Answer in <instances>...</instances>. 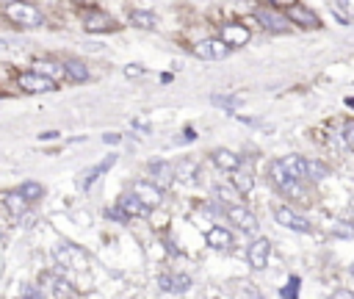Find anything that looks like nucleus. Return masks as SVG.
<instances>
[{
	"label": "nucleus",
	"instance_id": "1",
	"mask_svg": "<svg viewBox=\"0 0 354 299\" xmlns=\"http://www.w3.org/2000/svg\"><path fill=\"white\" fill-rule=\"evenodd\" d=\"M6 17H8L11 22H17V25H22V28H36V25H41L39 8L30 6V3H22V0H8Z\"/></svg>",
	"mask_w": 354,
	"mask_h": 299
},
{
	"label": "nucleus",
	"instance_id": "2",
	"mask_svg": "<svg viewBox=\"0 0 354 299\" xmlns=\"http://www.w3.org/2000/svg\"><path fill=\"white\" fill-rule=\"evenodd\" d=\"M271 180H274V183L279 185V191H285L288 197H293V199H304V188L299 185L296 177H290V174L279 166V161L271 163Z\"/></svg>",
	"mask_w": 354,
	"mask_h": 299
},
{
	"label": "nucleus",
	"instance_id": "3",
	"mask_svg": "<svg viewBox=\"0 0 354 299\" xmlns=\"http://www.w3.org/2000/svg\"><path fill=\"white\" fill-rule=\"evenodd\" d=\"M17 86H19L22 91H28V94H41V91H53V89H55V80L39 75V72H22V75L17 78Z\"/></svg>",
	"mask_w": 354,
	"mask_h": 299
},
{
	"label": "nucleus",
	"instance_id": "4",
	"mask_svg": "<svg viewBox=\"0 0 354 299\" xmlns=\"http://www.w3.org/2000/svg\"><path fill=\"white\" fill-rule=\"evenodd\" d=\"M254 17L260 19L263 28H268V30H274V33H285V30H290V19L282 17V14H277V11H271V8H257Z\"/></svg>",
	"mask_w": 354,
	"mask_h": 299
},
{
	"label": "nucleus",
	"instance_id": "5",
	"mask_svg": "<svg viewBox=\"0 0 354 299\" xmlns=\"http://www.w3.org/2000/svg\"><path fill=\"white\" fill-rule=\"evenodd\" d=\"M221 42H224L227 47H241V44L249 42V28L241 25V22H227V25L221 28Z\"/></svg>",
	"mask_w": 354,
	"mask_h": 299
},
{
	"label": "nucleus",
	"instance_id": "6",
	"mask_svg": "<svg viewBox=\"0 0 354 299\" xmlns=\"http://www.w3.org/2000/svg\"><path fill=\"white\" fill-rule=\"evenodd\" d=\"M133 197H136V199H141L147 208H155V205L160 202V188H158L155 183L138 180V183H133Z\"/></svg>",
	"mask_w": 354,
	"mask_h": 299
},
{
	"label": "nucleus",
	"instance_id": "7",
	"mask_svg": "<svg viewBox=\"0 0 354 299\" xmlns=\"http://www.w3.org/2000/svg\"><path fill=\"white\" fill-rule=\"evenodd\" d=\"M274 216H277V221L279 224H285V227H290V230H299V233H307L310 230V221L304 219V216H299L296 210H290V208H277L274 210Z\"/></svg>",
	"mask_w": 354,
	"mask_h": 299
},
{
	"label": "nucleus",
	"instance_id": "8",
	"mask_svg": "<svg viewBox=\"0 0 354 299\" xmlns=\"http://www.w3.org/2000/svg\"><path fill=\"white\" fill-rule=\"evenodd\" d=\"M83 28H86L88 33H105V30H113L116 22H113L108 14H102V11H91V14L83 17Z\"/></svg>",
	"mask_w": 354,
	"mask_h": 299
},
{
	"label": "nucleus",
	"instance_id": "9",
	"mask_svg": "<svg viewBox=\"0 0 354 299\" xmlns=\"http://www.w3.org/2000/svg\"><path fill=\"white\" fill-rule=\"evenodd\" d=\"M194 53L199 58H224L230 53V47L221 42V39H205V42H196Z\"/></svg>",
	"mask_w": 354,
	"mask_h": 299
},
{
	"label": "nucleus",
	"instance_id": "10",
	"mask_svg": "<svg viewBox=\"0 0 354 299\" xmlns=\"http://www.w3.org/2000/svg\"><path fill=\"white\" fill-rule=\"evenodd\" d=\"M227 216L232 219V224H238V227L246 230V233L257 230V219H254L246 208H241V205H230V208H227Z\"/></svg>",
	"mask_w": 354,
	"mask_h": 299
},
{
	"label": "nucleus",
	"instance_id": "11",
	"mask_svg": "<svg viewBox=\"0 0 354 299\" xmlns=\"http://www.w3.org/2000/svg\"><path fill=\"white\" fill-rule=\"evenodd\" d=\"M268 252H271V241L268 238L252 241V246H249V263H252V269H263L266 260H268Z\"/></svg>",
	"mask_w": 354,
	"mask_h": 299
},
{
	"label": "nucleus",
	"instance_id": "12",
	"mask_svg": "<svg viewBox=\"0 0 354 299\" xmlns=\"http://www.w3.org/2000/svg\"><path fill=\"white\" fill-rule=\"evenodd\" d=\"M149 169H152V180H155L158 188L171 185V180H174V166H171V163H166V161H152Z\"/></svg>",
	"mask_w": 354,
	"mask_h": 299
},
{
	"label": "nucleus",
	"instance_id": "13",
	"mask_svg": "<svg viewBox=\"0 0 354 299\" xmlns=\"http://www.w3.org/2000/svg\"><path fill=\"white\" fill-rule=\"evenodd\" d=\"M279 166H282L290 177H296V180H304V177H307V158H301V155H288V158L279 161Z\"/></svg>",
	"mask_w": 354,
	"mask_h": 299
},
{
	"label": "nucleus",
	"instance_id": "14",
	"mask_svg": "<svg viewBox=\"0 0 354 299\" xmlns=\"http://www.w3.org/2000/svg\"><path fill=\"white\" fill-rule=\"evenodd\" d=\"M288 19H296V22H299V25H304V28H318V17H315L310 8H304V6H296V3H290Z\"/></svg>",
	"mask_w": 354,
	"mask_h": 299
},
{
	"label": "nucleus",
	"instance_id": "15",
	"mask_svg": "<svg viewBox=\"0 0 354 299\" xmlns=\"http://www.w3.org/2000/svg\"><path fill=\"white\" fill-rule=\"evenodd\" d=\"M158 285H160L163 291H174V293H183V291H188V285H191V277H185V274H174V277H169V274H163V277H158Z\"/></svg>",
	"mask_w": 354,
	"mask_h": 299
},
{
	"label": "nucleus",
	"instance_id": "16",
	"mask_svg": "<svg viewBox=\"0 0 354 299\" xmlns=\"http://www.w3.org/2000/svg\"><path fill=\"white\" fill-rule=\"evenodd\" d=\"M113 163H116V155H108V158H105V161H100L97 166L86 169V172H83V180H80V185H83V188H88V185H91V183H94V180H97V177H100L105 169H111Z\"/></svg>",
	"mask_w": 354,
	"mask_h": 299
},
{
	"label": "nucleus",
	"instance_id": "17",
	"mask_svg": "<svg viewBox=\"0 0 354 299\" xmlns=\"http://www.w3.org/2000/svg\"><path fill=\"white\" fill-rule=\"evenodd\" d=\"M213 163H216L218 169H224V172H232V169L241 166V158H238L235 152H230V150H216V152H213Z\"/></svg>",
	"mask_w": 354,
	"mask_h": 299
},
{
	"label": "nucleus",
	"instance_id": "18",
	"mask_svg": "<svg viewBox=\"0 0 354 299\" xmlns=\"http://www.w3.org/2000/svg\"><path fill=\"white\" fill-rule=\"evenodd\" d=\"M207 244H210L213 249H230V246H232V233L224 230V227H213V230L207 233Z\"/></svg>",
	"mask_w": 354,
	"mask_h": 299
},
{
	"label": "nucleus",
	"instance_id": "19",
	"mask_svg": "<svg viewBox=\"0 0 354 299\" xmlns=\"http://www.w3.org/2000/svg\"><path fill=\"white\" fill-rule=\"evenodd\" d=\"M33 72H39V75H44V78H50V80H58V78L64 75V66L55 64V61H50V58H41V61H36Z\"/></svg>",
	"mask_w": 354,
	"mask_h": 299
},
{
	"label": "nucleus",
	"instance_id": "20",
	"mask_svg": "<svg viewBox=\"0 0 354 299\" xmlns=\"http://www.w3.org/2000/svg\"><path fill=\"white\" fill-rule=\"evenodd\" d=\"M130 22H133L136 28H147V30H152V28L158 25V17H155L152 11H141V8H133V11H130Z\"/></svg>",
	"mask_w": 354,
	"mask_h": 299
},
{
	"label": "nucleus",
	"instance_id": "21",
	"mask_svg": "<svg viewBox=\"0 0 354 299\" xmlns=\"http://www.w3.org/2000/svg\"><path fill=\"white\" fill-rule=\"evenodd\" d=\"M3 205L14 213V216H22V210H25V205H28V199L19 194V191H8V194H3Z\"/></svg>",
	"mask_w": 354,
	"mask_h": 299
},
{
	"label": "nucleus",
	"instance_id": "22",
	"mask_svg": "<svg viewBox=\"0 0 354 299\" xmlns=\"http://www.w3.org/2000/svg\"><path fill=\"white\" fill-rule=\"evenodd\" d=\"M41 282H47V285H50V293H53V296H72L69 282H66V280H61V277L44 274V277H41Z\"/></svg>",
	"mask_w": 354,
	"mask_h": 299
},
{
	"label": "nucleus",
	"instance_id": "23",
	"mask_svg": "<svg viewBox=\"0 0 354 299\" xmlns=\"http://www.w3.org/2000/svg\"><path fill=\"white\" fill-rule=\"evenodd\" d=\"M119 208H122L127 216H147V210H149V208H147L141 199H136L133 194H130V197H122V205H119Z\"/></svg>",
	"mask_w": 354,
	"mask_h": 299
},
{
	"label": "nucleus",
	"instance_id": "24",
	"mask_svg": "<svg viewBox=\"0 0 354 299\" xmlns=\"http://www.w3.org/2000/svg\"><path fill=\"white\" fill-rule=\"evenodd\" d=\"M64 75H69L72 80H77V83H80V80H86V78H88V69H86V64H83V61H66V64H64Z\"/></svg>",
	"mask_w": 354,
	"mask_h": 299
},
{
	"label": "nucleus",
	"instance_id": "25",
	"mask_svg": "<svg viewBox=\"0 0 354 299\" xmlns=\"http://www.w3.org/2000/svg\"><path fill=\"white\" fill-rule=\"evenodd\" d=\"M232 180H235V188H238L241 194H249V191H252V185H254L252 174H249L246 169L241 172V166H238V169H232Z\"/></svg>",
	"mask_w": 354,
	"mask_h": 299
},
{
	"label": "nucleus",
	"instance_id": "26",
	"mask_svg": "<svg viewBox=\"0 0 354 299\" xmlns=\"http://www.w3.org/2000/svg\"><path fill=\"white\" fill-rule=\"evenodd\" d=\"M77 255H80V252H77V249H72V246H64V244H61V246H55V260H58L64 269H66V266H72V260H75Z\"/></svg>",
	"mask_w": 354,
	"mask_h": 299
},
{
	"label": "nucleus",
	"instance_id": "27",
	"mask_svg": "<svg viewBox=\"0 0 354 299\" xmlns=\"http://www.w3.org/2000/svg\"><path fill=\"white\" fill-rule=\"evenodd\" d=\"M194 172H196V163L194 161H183V163H177L174 166V177H180V180H194Z\"/></svg>",
	"mask_w": 354,
	"mask_h": 299
},
{
	"label": "nucleus",
	"instance_id": "28",
	"mask_svg": "<svg viewBox=\"0 0 354 299\" xmlns=\"http://www.w3.org/2000/svg\"><path fill=\"white\" fill-rule=\"evenodd\" d=\"M19 194H22L25 199H39V197L44 194V188H41L39 183H33V180H28V183H22V188H19Z\"/></svg>",
	"mask_w": 354,
	"mask_h": 299
},
{
	"label": "nucleus",
	"instance_id": "29",
	"mask_svg": "<svg viewBox=\"0 0 354 299\" xmlns=\"http://www.w3.org/2000/svg\"><path fill=\"white\" fill-rule=\"evenodd\" d=\"M337 8H340V14H343V19L348 22V17L354 14V0H337Z\"/></svg>",
	"mask_w": 354,
	"mask_h": 299
},
{
	"label": "nucleus",
	"instance_id": "30",
	"mask_svg": "<svg viewBox=\"0 0 354 299\" xmlns=\"http://www.w3.org/2000/svg\"><path fill=\"white\" fill-rule=\"evenodd\" d=\"M213 102H216V105H227L230 111L241 105V100H238V97H213Z\"/></svg>",
	"mask_w": 354,
	"mask_h": 299
},
{
	"label": "nucleus",
	"instance_id": "31",
	"mask_svg": "<svg viewBox=\"0 0 354 299\" xmlns=\"http://www.w3.org/2000/svg\"><path fill=\"white\" fill-rule=\"evenodd\" d=\"M351 130H354V125H351V122H346V125H343V130H340V133H343V147H346V150L351 147Z\"/></svg>",
	"mask_w": 354,
	"mask_h": 299
},
{
	"label": "nucleus",
	"instance_id": "32",
	"mask_svg": "<svg viewBox=\"0 0 354 299\" xmlns=\"http://www.w3.org/2000/svg\"><path fill=\"white\" fill-rule=\"evenodd\" d=\"M108 216H111V219H116V221H124V219H127V213H124L122 208H113V210H108Z\"/></svg>",
	"mask_w": 354,
	"mask_h": 299
},
{
	"label": "nucleus",
	"instance_id": "33",
	"mask_svg": "<svg viewBox=\"0 0 354 299\" xmlns=\"http://www.w3.org/2000/svg\"><path fill=\"white\" fill-rule=\"evenodd\" d=\"M296 285L299 280H290V288H282V296H296Z\"/></svg>",
	"mask_w": 354,
	"mask_h": 299
},
{
	"label": "nucleus",
	"instance_id": "34",
	"mask_svg": "<svg viewBox=\"0 0 354 299\" xmlns=\"http://www.w3.org/2000/svg\"><path fill=\"white\" fill-rule=\"evenodd\" d=\"M124 75H127V78H133V75H141V66H127V69H124Z\"/></svg>",
	"mask_w": 354,
	"mask_h": 299
},
{
	"label": "nucleus",
	"instance_id": "35",
	"mask_svg": "<svg viewBox=\"0 0 354 299\" xmlns=\"http://www.w3.org/2000/svg\"><path fill=\"white\" fill-rule=\"evenodd\" d=\"M22 296H41V291H36V288H22Z\"/></svg>",
	"mask_w": 354,
	"mask_h": 299
},
{
	"label": "nucleus",
	"instance_id": "36",
	"mask_svg": "<svg viewBox=\"0 0 354 299\" xmlns=\"http://www.w3.org/2000/svg\"><path fill=\"white\" fill-rule=\"evenodd\" d=\"M271 3H277V6H290V3H296V0H271Z\"/></svg>",
	"mask_w": 354,
	"mask_h": 299
},
{
	"label": "nucleus",
	"instance_id": "37",
	"mask_svg": "<svg viewBox=\"0 0 354 299\" xmlns=\"http://www.w3.org/2000/svg\"><path fill=\"white\" fill-rule=\"evenodd\" d=\"M77 3H83V6H94V3H100V0H77Z\"/></svg>",
	"mask_w": 354,
	"mask_h": 299
},
{
	"label": "nucleus",
	"instance_id": "38",
	"mask_svg": "<svg viewBox=\"0 0 354 299\" xmlns=\"http://www.w3.org/2000/svg\"><path fill=\"white\" fill-rule=\"evenodd\" d=\"M6 3H8V0H6Z\"/></svg>",
	"mask_w": 354,
	"mask_h": 299
}]
</instances>
